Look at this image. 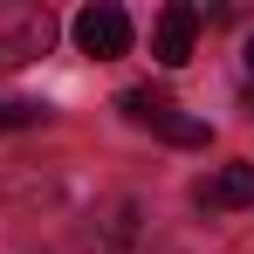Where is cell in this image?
<instances>
[{
    "instance_id": "7a4b0ae2",
    "label": "cell",
    "mask_w": 254,
    "mask_h": 254,
    "mask_svg": "<svg viewBox=\"0 0 254 254\" xmlns=\"http://www.w3.org/2000/svg\"><path fill=\"white\" fill-rule=\"evenodd\" d=\"M48 42H55L48 7H0V69H21V62L48 55Z\"/></svg>"
},
{
    "instance_id": "6da1fadb",
    "label": "cell",
    "mask_w": 254,
    "mask_h": 254,
    "mask_svg": "<svg viewBox=\"0 0 254 254\" xmlns=\"http://www.w3.org/2000/svg\"><path fill=\"white\" fill-rule=\"evenodd\" d=\"M124 117L144 124V130H158L165 144H206V137H213L199 117H186V110L172 103L165 89H124Z\"/></svg>"
},
{
    "instance_id": "8992f818",
    "label": "cell",
    "mask_w": 254,
    "mask_h": 254,
    "mask_svg": "<svg viewBox=\"0 0 254 254\" xmlns=\"http://www.w3.org/2000/svg\"><path fill=\"white\" fill-rule=\"evenodd\" d=\"M35 117H42L35 103H0V130H14V124H35Z\"/></svg>"
},
{
    "instance_id": "277c9868",
    "label": "cell",
    "mask_w": 254,
    "mask_h": 254,
    "mask_svg": "<svg viewBox=\"0 0 254 254\" xmlns=\"http://www.w3.org/2000/svg\"><path fill=\"white\" fill-rule=\"evenodd\" d=\"M192 42H199V7H192V0L158 7V21H151V55H158L165 69H179V62L192 55Z\"/></svg>"
},
{
    "instance_id": "52a82bcc",
    "label": "cell",
    "mask_w": 254,
    "mask_h": 254,
    "mask_svg": "<svg viewBox=\"0 0 254 254\" xmlns=\"http://www.w3.org/2000/svg\"><path fill=\"white\" fill-rule=\"evenodd\" d=\"M248 69H254V42H248Z\"/></svg>"
},
{
    "instance_id": "3957f363",
    "label": "cell",
    "mask_w": 254,
    "mask_h": 254,
    "mask_svg": "<svg viewBox=\"0 0 254 254\" xmlns=\"http://www.w3.org/2000/svg\"><path fill=\"white\" fill-rule=\"evenodd\" d=\"M76 48H83V55H96V62L130 55V14H124V7H110V0L83 7V14H76Z\"/></svg>"
},
{
    "instance_id": "5b68a950",
    "label": "cell",
    "mask_w": 254,
    "mask_h": 254,
    "mask_svg": "<svg viewBox=\"0 0 254 254\" xmlns=\"http://www.w3.org/2000/svg\"><path fill=\"white\" fill-rule=\"evenodd\" d=\"M199 206H254V165H220L206 179V186H199Z\"/></svg>"
}]
</instances>
